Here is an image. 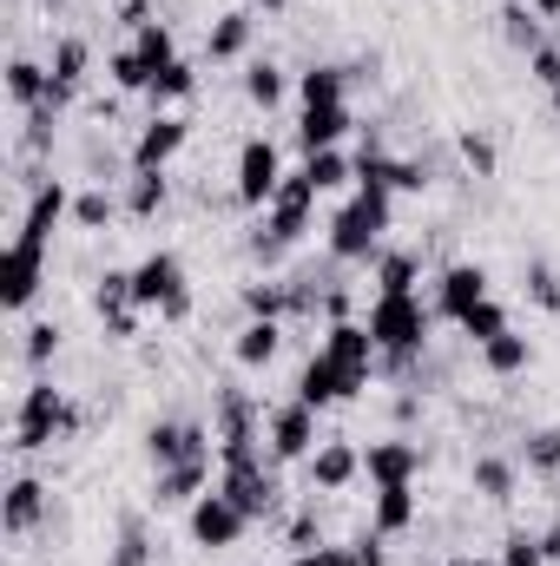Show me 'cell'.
I'll return each instance as SVG.
<instances>
[{"mask_svg": "<svg viewBox=\"0 0 560 566\" xmlns=\"http://www.w3.org/2000/svg\"><path fill=\"white\" fill-rule=\"evenodd\" d=\"M370 336L383 349V369L390 376H409L428 349V329H435V310H422V296H376L370 303Z\"/></svg>", "mask_w": 560, "mask_h": 566, "instance_id": "obj_1", "label": "cell"}, {"mask_svg": "<svg viewBox=\"0 0 560 566\" xmlns=\"http://www.w3.org/2000/svg\"><path fill=\"white\" fill-rule=\"evenodd\" d=\"M396 224V198L390 191H356L336 218H330V258L336 264H370L383 258V231Z\"/></svg>", "mask_w": 560, "mask_h": 566, "instance_id": "obj_2", "label": "cell"}, {"mask_svg": "<svg viewBox=\"0 0 560 566\" xmlns=\"http://www.w3.org/2000/svg\"><path fill=\"white\" fill-rule=\"evenodd\" d=\"M317 198H323V191H317L303 171H290V178L278 185V198L265 205V231L251 238V251H258L265 264H278L283 251H290V244L310 231V211H317Z\"/></svg>", "mask_w": 560, "mask_h": 566, "instance_id": "obj_3", "label": "cell"}, {"mask_svg": "<svg viewBox=\"0 0 560 566\" xmlns=\"http://www.w3.org/2000/svg\"><path fill=\"white\" fill-rule=\"evenodd\" d=\"M80 428V409L66 402V389H53L46 376L20 396V409H13V448L20 454H33V448H53L60 434H73Z\"/></svg>", "mask_w": 560, "mask_h": 566, "instance_id": "obj_4", "label": "cell"}, {"mask_svg": "<svg viewBox=\"0 0 560 566\" xmlns=\"http://www.w3.org/2000/svg\"><path fill=\"white\" fill-rule=\"evenodd\" d=\"M133 296H139V310H158L165 323H185V316H191L185 258H178V251H152L139 271H133Z\"/></svg>", "mask_w": 560, "mask_h": 566, "instance_id": "obj_5", "label": "cell"}, {"mask_svg": "<svg viewBox=\"0 0 560 566\" xmlns=\"http://www.w3.org/2000/svg\"><path fill=\"white\" fill-rule=\"evenodd\" d=\"M185 527H191V547H205V554H225V547H238L245 541V507L225 494V488H211V494H198L191 501V514H185Z\"/></svg>", "mask_w": 560, "mask_h": 566, "instance_id": "obj_6", "label": "cell"}, {"mask_svg": "<svg viewBox=\"0 0 560 566\" xmlns=\"http://www.w3.org/2000/svg\"><path fill=\"white\" fill-rule=\"evenodd\" d=\"M323 356L350 376V389H370V376L383 369V349H376V336H370V323H330L323 329Z\"/></svg>", "mask_w": 560, "mask_h": 566, "instance_id": "obj_7", "label": "cell"}, {"mask_svg": "<svg viewBox=\"0 0 560 566\" xmlns=\"http://www.w3.org/2000/svg\"><path fill=\"white\" fill-rule=\"evenodd\" d=\"M290 178L278 158V145L271 139H245L238 145V205H251V211H265L271 198H278V185Z\"/></svg>", "mask_w": 560, "mask_h": 566, "instance_id": "obj_8", "label": "cell"}, {"mask_svg": "<svg viewBox=\"0 0 560 566\" xmlns=\"http://www.w3.org/2000/svg\"><path fill=\"white\" fill-rule=\"evenodd\" d=\"M317 416L323 409H310V402H283L271 409V422H265V441H271V461H310L317 454Z\"/></svg>", "mask_w": 560, "mask_h": 566, "instance_id": "obj_9", "label": "cell"}, {"mask_svg": "<svg viewBox=\"0 0 560 566\" xmlns=\"http://www.w3.org/2000/svg\"><path fill=\"white\" fill-rule=\"evenodd\" d=\"M40 283H46V244L13 238L7 258H0V303H7V310H27V303L40 296Z\"/></svg>", "mask_w": 560, "mask_h": 566, "instance_id": "obj_10", "label": "cell"}, {"mask_svg": "<svg viewBox=\"0 0 560 566\" xmlns=\"http://www.w3.org/2000/svg\"><path fill=\"white\" fill-rule=\"evenodd\" d=\"M238 507H245V521H271L278 514V474L265 468V461H245V468H225V481H218Z\"/></svg>", "mask_w": 560, "mask_h": 566, "instance_id": "obj_11", "label": "cell"}, {"mask_svg": "<svg viewBox=\"0 0 560 566\" xmlns=\"http://www.w3.org/2000/svg\"><path fill=\"white\" fill-rule=\"evenodd\" d=\"M481 303H488V271H481V264H448V271L435 277V316H448L455 329H462V316L481 310Z\"/></svg>", "mask_w": 560, "mask_h": 566, "instance_id": "obj_12", "label": "cell"}, {"mask_svg": "<svg viewBox=\"0 0 560 566\" xmlns=\"http://www.w3.org/2000/svg\"><path fill=\"white\" fill-rule=\"evenodd\" d=\"M145 454H152V468L198 461V454H211V428L205 422H152L145 428Z\"/></svg>", "mask_w": 560, "mask_h": 566, "instance_id": "obj_13", "label": "cell"}, {"mask_svg": "<svg viewBox=\"0 0 560 566\" xmlns=\"http://www.w3.org/2000/svg\"><path fill=\"white\" fill-rule=\"evenodd\" d=\"M185 139H191V126L178 113H152L139 126V139H133V171H165L185 151Z\"/></svg>", "mask_w": 560, "mask_h": 566, "instance_id": "obj_14", "label": "cell"}, {"mask_svg": "<svg viewBox=\"0 0 560 566\" xmlns=\"http://www.w3.org/2000/svg\"><path fill=\"white\" fill-rule=\"evenodd\" d=\"M363 474H370L376 488H403V481H416L422 474V441H409V434L370 441V448H363Z\"/></svg>", "mask_w": 560, "mask_h": 566, "instance_id": "obj_15", "label": "cell"}, {"mask_svg": "<svg viewBox=\"0 0 560 566\" xmlns=\"http://www.w3.org/2000/svg\"><path fill=\"white\" fill-rule=\"evenodd\" d=\"M86 66H93V46H86L80 33H66V40L53 46V60H46V73H53L46 106H53V113H66V106H73V93L86 86Z\"/></svg>", "mask_w": 560, "mask_h": 566, "instance_id": "obj_16", "label": "cell"}, {"mask_svg": "<svg viewBox=\"0 0 560 566\" xmlns=\"http://www.w3.org/2000/svg\"><path fill=\"white\" fill-rule=\"evenodd\" d=\"M198 494H211V454L158 468V481H152V507H191Z\"/></svg>", "mask_w": 560, "mask_h": 566, "instance_id": "obj_17", "label": "cell"}, {"mask_svg": "<svg viewBox=\"0 0 560 566\" xmlns=\"http://www.w3.org/2000/svg\"><path fill=\"white\" fill-rule=\"evenodd\" d=\"M66 211H73V198H66V185H60V178H40V185H33V198H27V218H20V238H27V244H46V238H53V224H60Z\"/></svg>", "mask_w": 560, "mask_h": 566, "instance_id": "obj_18", "label": "cell"}, {"mask_svg": "<svg viewBox=\"0 0 560 566\" xmlns=\"http://www.w3.org/2000/svg\"><path fill=\"white\" fill-rule=\"evenodd\" d=\"M356 389H350V376L317 349L310 363H303V376H297V402H310V409H330V402H350Z\"/></svg>", "mask_w": 560, "mask_h": 566, "instance_id": "obj_19", "label": "cell"}, {"mask_svg": "<svg viewBox=\"0 0 560 566\" xmlns=\"http://www.w3.org/2000/svg\"><path fill=\"white\" fill-rule=\"evenodd\" d=\"M356 474H363V448H350V441H323V448L310 454V488H323V494L350 488Z\"/></svg>", "mask_w": 560, "mask_h": 566, "instance_id": "obj_20", "label": "cell"}, {"mask_svg": "<svg viewBox=\"0 0 560 566\" xmlns=\"http://www.w3.org/2000/svg\"><path fill=\"white\" fill-rule=\"evenodd\" d=\"M350 126H356L350 106H303V119H297V145H303V158H310V151H336Z\"/></svg>", "mask_w": 560, "mask_h": 566, "instance_id": "obj_21", "label": "cell"}, {"mask_svg": "<svg viewBox=\"0 0 560 566\" xmlns=\"http://www.w3.org/2000/svg\"><path fill=\"white\" fill-rule=\"evenodd\" d=\"M40 514H46V488H40L33 474H20V481L7 488V501H0V527L20 541V534H33V527H40Z\"/></svg>", "mask_w": 560, "mask_h": 566, "instance_id": "obj_22", "label": "cell"}, {"mask_svg": "<svg viewBox=\"0 0 560 566\" xmlns=\"http://www.w3.org/2000/svg\"><path fill=\"white\" fill-rule=\"evenodd\" d=\"M278 349H283V323H271V316H251V323L238 329V343H231L238 369H271Z\"/></svg>", "mask_w": 560, "mask_h": 566, "instance_id": "obj_23", "label": "cell"}, {"mask_svg": "<svg viewBox=\"0 0 560 566\" xmlns=\"http://www.w3.org/2000/svg\"><path fill=\"white\" fill-rule=\"evenodd\" d=\"M468 481H475V494L481 501H515V488H521V461H508V454H475V468H468Z\"/></svg>", "mask_w": 560, "mask_h": 566, "instance_id": "obj_24", "label": "cell"}, {"mask_svg": "<svg viewBox=\"0 0 560 566\" xmlns=\"http://www.w3.org/2000/svg\"><path fill=\"white\" fill-rule=\"evenodd\" d=\"M370 527H376L383 541H390V534H409V527H416V481H403V488H376Z\"/></svg>", "mask_w": 560, "mask_h": 566, "instance_id": "obj_25", "label": "cell"}, {"mask_svg": "<svg viewBox=\"0 0 560 566\" xmlns=\"http://www.w3.org/2000/svg\"><path fill=\"white\" fill-rule=\"evenodd\" d=\"M501 40H508L515 53H528V60H535V53L548 46V27H541V13H535L528 0H508V7H501Z\"/></svg>", "mask_w": 560, "mask_h": 566, "instance_id": "obj_26", "label": "cell"}, {"mask_svg": "<svg viewBox=\"0 0 560 566\" xmlns=\"http://www.w3.org/2000/svg\"><path fill=\"white\" fill-rule=\"evenodd\" d=\"M46 93H53V73H46V66H33V60H7V99H13L20 113H40Z\"/></svg>", "mask_w": 560, "mask_h": 566, "instance_id": "obj_27", "label": "cell"}, {"mask_svg": "<svg viewBox=\"0 0 560 566\" xmlns=\"http://www.w3.org/2000/svg\"><path fill=\"white\" fill-rule=\"evenodd\" d=\"M297 99L303 106H350V66H310V73H297Z\"/></svg>", "mask_w": 560, "mask_h": 566, "instance_id": "obj_28", "label": "cell"}, {"mask_svg": "<svg viewBox=\"0 0 560 566\" xmlns=\"http://www.w3.org/2000/svg\"><path fill=\"white\" fill-rule=\"evenodd\" d=\"M416 283H422L416 251H383L376 258V296H416Z\"/></svg>", "mask_w": 560, "mask_h": 566, "instance_id": "obj_29", "label": "cell"}, {"mask_svg": "<svg viewBox=\"0 0 560 566\" xmlns=\"http://www.w3.org/2000/svg\"><path fill=\"white\" fill-rule=\"evenodd\" d=\"M251 27H258V20H251L245 7H231V13H218V27L205 33V53H211V60H238V53L251 46Z\"/></svg>", "mask_w": 560, "mask_h": 566, "instance_id": "obj_30", "label": "cell"}, {"mask_svg": "<svg viewBox=\"0 0 560 566\" xmlns=\"http://www.w3.org/2000/svg\"><path fill=\"white\" fill-rule=\"evenodd\" d=\"M481 363H488L495 376H521V369L535 363V343H528L521 329H501L495 343H481Z\"/></svg>", "mask_w": 560, "mask_h": 566, "instance_id": "obj_31", "label": "cell"}, {"mask_svg": "<svg viewBox=\"0 0 560 566\" xmlns=\"http://www.w3.org/2000/svg\"><path fill=\"white\" fill-rule=\"evenodd\" d=\"M133 53H139V66H145V80H158L172 60H178V46H172V27L165 20H145L139 27V40H133ZM152 93V86H145Z\"/></svg>", "mask_w": 560, "mask_h": 566, "instance_id": "obj_32", "label": "cell"}, {"mask_svg": "<svg viewBox=\"0 0 560 566\" xmlns=\"http://www.w3.org/2000/svg\"><path fill=\"white\" fill-rule=\"evenodd\" d=\"M245 316H271V323H283V316H297V290L290 283H245Z\"/></svg>", "mask_w": 560, "mask_h": 566, "instance_id": "obj_33", "label": "cell"}, {"mask_svg": "<svg viewBox=\"0 0 560 566\" xmlns=\"http://www.w3.org/2000/svg\"><path fill=\"white\" fill-rule=\"evenodd\" d=\"M515 461H521L528 474H548V481H554V474H560V428H528Z\"/></svg>", "mask_w": 560, "mask_h": 566, "instance_id": "obj_34", "label": "cell"}, {"mask_svg": "<svg viewBox=\"0 0 560 566\" xmlns=\"http://www.w3.org/2000/svg\"><path fill=\"white\" fill-rule=\"evenodd\" d=\"M165 198H172L165 171H133V185H126V218H158Z\"/></svg>", "mask_w": 560, "mask_h": 566, "instance_id": "obj_35", "label": "cell"}, {"mask_svg": "<svg viewBox=\"0 0 560 566\" xmlns=\"http://www.w3.org/2000/svg\"><path fill=\"white\" fill-rule=\"evenodd\" d=\"M303 178H310L317 191H336V185L356 178V158H343V151H310V158H303Z\"/></svg>", "mask_w": 560, "mask_h": 566, "instance_id": "obj_36", "label": "cell"}, {"mask_svg": "<svg viewBox=\"0 0 560 566\" xmlns=\"http://www.w3.org/2000/svg\"><path fill=\"white\" fill-rule=\"evenodd\" d=\"M120 211H126V205H120V198H113L106 185H100V191H80V198H73V224H80V231H106V224H113Z\"/></svg>", "mask_w": 560, "mask_h": 566, "instance_id": "obj_37", "label": "cell"}, {"mask_svg": "<svg viewBox=\"0 0 560 566\" xmlns=\"http://www.w3.org/2000/svg\"><path fill=\"white\" fill-rule=\"evenodd\" d=\"M283 93H290V80H283V66H271V60H258V66L245 73V99H251V106L271 113V106H283Z\"/></svg>", "mask_w": 560, "mask_h": 566, "instance_id": "obj_38", "label": "cell"}, {"mask_svg": "<svg viewBox=\"0 0 560 566\" xmlns=\"http://www.w3.org/2000/svg\"><path fill=\"white\" fill-rule=\"evenodd\" d=\"M191 93H198V73H191L185 60H172V66L152 80V93H145V99H152V106H172V99H191Z\"/></svg>", "mask_w": 560, "mask_h": 566, "instance_id": "obj_39", "label": "cell"}, {"mask_svg": "<svg viewBox=\"0 0 560 566\" xmlns=\"http://www.w3.org/2000/svg\"><path fill=\"white\" fill-rule=\"evenodd\" d=\"M521 283H528V296H535L541 310H560V271L548 258H528V264H521Z\"/></svg>", "mask_w": 560, "mask_h": 566, "instance_id": "obj_40", "label": "cell"}, {"mask_svg": "<svg viewBox=\"0 0 560 566\" xmlns=\"http://www.w3.org/2000/svg\"><path fill=\"white\" fill-rule=\"evenodd\" d=\"M501 329H508V310H501V303H495V296H488V303H481V310H468V316H462V336H468V343H475V349H481V343H495V336H501Z\"/></svg>", "mask_w": 560, "mask_h": 566, "instance_id": "obj_41", "label": "cell"}, {"mask_svg": "<svg viewBox=\"0 0 560 566\" xmlns=\"http://www.w3.org/2000/svg\"><path fill=\"white\" fill-rule=\"evenodd\" d=\"M113 566H152V534H145L139 514L120 527V541H113Z\"/></svg>", "mask_w": 560, "mask_h": 566, "instance_id": "obj_42", "label": "cell"}, {"mask_svg": "<svg viewBox=\"0 0 560 566\" xmlns=\"http://www.w3.org/2000/svg\"><path fill=\"white\" fill-rule=\"evenodd\" d=\"M501 566H548V547H541V534H535V527H515V534L501 541Z\"/></svg>", "mask_w": 560, "mask_h": 566, "instance_id": "obj_43", "label": "cell"}, {"mask_svg": "<svg viewBox=\"0 0 560 566\" xmlns=\"http://www.w3.org/2000/svg\"><path fill=\"white\" fill-rule=\"evenodd\" d=\"M106 73H113V86H120V93H145V86H152L133 46H126V53H113V60H106Z\"/></svg>", "mask_w": 560, "mask_h": 566, "instance_id": "obj_44", "label": "cell"}, {"mask_svg": "<svg viewBox=\"0 0 560 566\" xmlns=\"http://www.w3.org/2000/svg\"><path fill=\"white\" fill-rule=\"evenodd\" d=\"M53 349H60V329H53V323H33V329H27V363H33V369H46V363H53Z\"/></svg>", "mask_w": 560, "mask_h": 566, "instance_id": "obj_45", "label": "cell"}, {"mask_svg": "<svg viewBox=\"0 0 560 566\" xmlns=\"http://www.w3.org/2000/svg\"><path fill=\"white\" fill-rule=\"evenodd\" d=\"M462 158L475 165V178H495V139H481V133H462Z\"/></svg>", "mask_w": 560, "mask_h": 566, "instance_id": "obj_46", "label": "cell"}, {"mask_svg": "<svg viewBox=\"0 0 560 566\" xmlns=\"http://www.w3.org/2000/svg\"><path fill=\"white\" fill-rule=\"evenodd\" d=\"M310 547H323V534H317V507H303V514L290 521V554H310Z\"/></svg>", "mask_w": 560, "mask_h": 566, "instance_id": "obj_47", "label": "cell"}, {"mask_svg": "<svg viewBox=\"0 0 560 566\" xmlns=\"http://www.w3.org/2000/svg\"><path fill=\"white\" fill-rule=\"evenodd\" d=\"M528 66H535V80H541L548 93H560V46H554V40H548V46H541V53H535Z\"/></svg>", "mask_w": 560, "mask_h": 566, "instance_id": "obj_48", "label": "cell"}, {"mask_svg": "<svg viewBox=\"0 0 560 566\" xmlns=\"http://www.w3.org/2000/svg\"><path fill=\"white\" fill-rule=\"evenodd\" d=\"M290 566H356V554H343V547H310V554H290Z\"/></svg>", "mask_w": 560, "mask_h": 566, "instance_id": "obj_49", "label": "cell"}, {"mask_svg": "<svg viewBox=\"0 0 560 566\" xmlns=\"http://www.w3.org/2000/svg\"><path fill=\"white\" fill-rule=\"evenodd\" d=\"M350 554H356V566H383V534L370 527V534H363V541H356Z\"/></svg>", "mask_w": 560, "mask_h": 566, "instance_id": "obj_50", "label": "cell"}, {"mask_svg": "<svg viewBox=\"0 0 560 566\" xmlns=\"http://www.w3.org/2000/svg\"><path fill=\"white\" fill-rule=\"evenodd\" d=\"M541 547H548V566H560V521L554 527H541Z\"/></svg>", "mask_w": 560, "mask_h": 566, "instance_id": "obj_51", "label": "cell"}, {"mask_svg": "<svg viewBox=\"0 0 560 566\" xmlns=\"http://www.w3.org/2000/svg\"><path fill=\"white\" fill-rule=\"evenodd\" d=\"M528 7H535L541 20H560V0H528Z\"/></svg>", "mask_w": 560, "mask_h": 566, "instance_id": "obj_52", "label": "cell"}, {"mask_svg": "<svg viewBox=\"0 0 560 566\" xmlns=\"http://www.w3.org/2000/svg\"><path fill=\"white\" fill-rule=\"evenodd\" d=\"M462 566H501V560H462Z\"/></svg>", "mask_w": 560, "mask_h": 566, "instance_id": "obj_53", "label": "cell"}, {"mask_svg": "<svg viewBox=\"0 0 560 566\" xmlns=\"http://www.w3.org/2000/svg\"><path fill=\"white\" fill-rule=\"evenodd\" d=\"M265 7H271V13H278V7H283V0H265Z\"/></svg>", "mask_w": 560, "mask_h": 566, "instance_id": "obj_54", "label": "cell"}, {"mask_svg": "<svg viewBox=\"0 0 560 566\" xmlns=\"http://www.w3.org/2000/svg\"><path fill=\"white\" fill-rule=\"evenodd\" d=\"M554 46H560V40H554Z\"/></svg>", "mask_w": 560, "mask_h": 566, "instance_id": "obj_55", "label": "cell"}]
</instances>
